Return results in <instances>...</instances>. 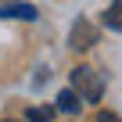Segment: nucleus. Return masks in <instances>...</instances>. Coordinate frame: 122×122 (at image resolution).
Here are the masks:
<instances>
[{
	"instance_id": "nucleus-1",
	"label": "nucleus",
	"mask_w": 122,
	"mask_h": 122,
	"mask_svg": "<svg viewBox=\"0 0 122 122\" xmlns=\"http://www.w3.org/2000/svg\"><path fill=\"white\" fill-rule=\"evenodd\" d=\"M72 90L79 93V101H101L104 79H101L90 65H76V68H72Z\"/></svg>"
},
{
	"instance_id": "nucleus-2",
	"label": "nucleus",
	"mask_w": 122,
	"mask_h": 122,
	"mask_svg": "<svg viewBox=\"0 0 122 122\" xmlns=\"http://www.w3.org/2000/svg\"><path fill=\"white\" fill-rule=\"evenodd\" d=\"M93 43H97V29H93L86 18H79V22L72 25V32H68V47L86 50V47H93Z\"/></svg>"
},
{
	"instance_id": "nucleus-3",
	"label": "nucleus",
	"mask_w": 122,
	"mask_h": 122,
	"mask_svg": "<svg viewBox=\"0 0 122 122\" xmlns=\"http://www.w3.org/2000/svg\"><path fill=\"white\" fill-rule=\"evenodd\" d=\"M54 108H61V111H68V115H76V111L83 108V101H79V93H76V90L68 86V90H61V93H57Z\"/></svg>"
},
{
	"instance_id": "nucleus-4",
	"label": "nucleus",
	"mask_w": 122,
	"mask_h": 122,
	"mask_svg": "<svg viewBox=\"0 0 122 122\" xmlns=\"http://www.w3.org/2000/svg\"><path fill=\"white\" fill-rule=\"evenodd\" d=\"M0 18H25V22H32L36 18V7L32 4H15V0H11L7 7H0Z\"/></svg>"
},
{
	"instance_id": "nucleus-5",
	"label": "nucleus",
	"mask_w": 122,
	"mask_h": 122,
	"mask_svg": "<svg viewBox=\"0 0 122 122\" xmlns=\"http://www.w3.org/2000/svg\"><path fill=\"white\" fill-rule=\"evenodd\" d=\"M104 25L115 29V32H122V0H111V7L104 11Z\"/></svg>"
},
{
	"instance_id": "nucleus-6",
	"label": "nucleus",
	"mask_w": 122,
	"mask_h": 122,
	"mask_svg": "<svg viewBox=\"0 0 122 122\" xmlns=\"http://www.w3.org/2000/svg\"><path fill=\"white\" fill-rule=\"evenodd\" d=\"M50 118H54V108H50V104L29 108V115H25V122H50Z\"/></svg>"
},
{
	"instance_id": "nucleus-7",
	"label": "nucleus",
	"mask_w": 122,
	"mask_h": 122,
	"mask_svg": "<svg viewBox=\"0 0 122 122\" xmlns=\"http://www.w3.org/2000/svg\"><path fill=\"white\" fill-rule=\"evenodd\" d=\"M97 122H122V118L111 115V111H97Z\"/></svg>"
},
{
	"instance_id": "nucleus-8",
	"label": "nucleus",
	"mask_w": 122,
	"mask_h": 122,
	"mask_svg": "<svg viewBox=\"0 0 122 122\" xmlns=\"http://www.w3.org/2000/svg\"><path fill=\"white\" fill-rule=\"evenodd\" d=\"M7 4H11V0H0V7H7Z\"/></svg>"
},
{
	"instance_id": "nucleus-9",
	"label": "nucleus",
	"mask_w": 122,
	"mask_h": 122,
	"mask_svg": "<svg viewBox=\"0 0 122 122\" xmlns=\"http://www.w3.org/2000/svg\"><path fill=\"white\" fill-rule=\"evenodd\" d=\"M4 122H11V118H4Z\"/></svg>"
}]
</instances>
